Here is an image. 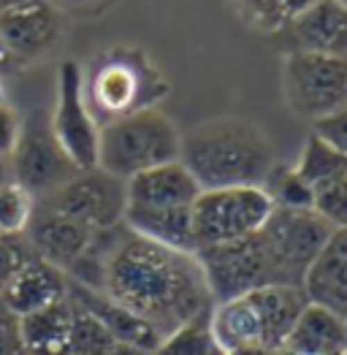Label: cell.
Wrapping results in <instances>:
<instances>
[{
  "label": "cell",
  "mask_w": 347,
  "mask_h": 355,
  "mask_svg": "<svg viewBox=\"0 0 347 355\" xmlns=\"http://www.w3.org/2000/svg\"><path fill=\"white\" fill-rule=\"evenodd\" d=\"M282 95L296 117L318 122L347 106V60L290 49L282 58Z\"/></svg>",
  "instance_id": "7"
},
{
  "label": "cell",
  "mask_w": 347,
  "mask_h": 355,
  "mask_svg": "<svg viewBox=\"0 0 347 355\" xmlns=\"http://www.w3.org/2000/svg\"><path fill=\"white\" fill-rule=\"evenodd\" d=\"M271 355H301V353H296V350H290V347H285V345H280V347L271 350Z\"/></svg>",
  "instance_id": "39"
},
{
  "label": "cell",
  "mask_w": 347,
  "mask_h": 355,
  "mask_svg": "<svg viewBox=\"0 0 347 355\" xmlns=\"http://www.w3.org/2000/svg\"><path fill=\"white\" fill-rule=\"evenodd\" d=\"M33 247L28 236H3L0 234V293L8 288V282L14 279V274L33 258Z\"/></svg>",
  "instance_id": "31"
},
{
  "label": "cell",
  "mask_w": 347,
  "mask_h": 355,
  "mask_svg": "<svg viewBox=\"0 0 347 355\" xmlns=\"http://www.w3.org/2000/svg\"><path fill=\"white\" fill-rule=\"evenodd\" d=\"M285 30L296 52L347 60V8L337 0L310 3Z\"/></svg>",
  "instance_id": "14"
},
{
  "label": "cell",
  "mask_w": 347,
  "mask_h": 355,
  "mask_svg": "<svg viewBox=\"0 0 347 355\" xmlns=\"http://www.w3.org/2000/svg\"><path fill=\"white\" fill-rule=\"evenodd\" d=\"M82 92L92 119L103 128L119 117L155 109L169 95V85L144 49L112 46L82 68Z\"/></svg>",
  "instance_id": "3"
},
{
  "label": "cell",
  "mask_w": 347,
  "mask_h": 355,
  "mask_svg": "<svg viewBox=\"0 0 347 355\" xmlns=\"http://www.w3.org/2000/svg\"><path fill=\"white\" fill-rule=\"evenodd\" d=\"M122 223L142 239H149L160 247L176 252L196 255V234H193V207L166 209H136L125 207Z\"/></svg>",
  "instance_id": "19"
},
{
  "label": "cell",
  "mask_w": 347,
  "mask_h": 355,
  "mask_svg": "<svg viewBox=\"0 0 347 355\" xmlns=\"http://www.w3.org/2000/svg\"><path fill=\"white\" fill-rule=\"evenodd\" d=\"M35 207L62 214L90 228L92 234H98V231H109L122 223L128 196H125L122 179L112 177L101 168H90V171H79L76 177L68 179L62 187L52 190L49 196L35 198Z\"/></svg>",
  "instance_id": "9"
},
{
  "label": "cell",
  "mask_w": 347,
  "mask_h": 355,
  "mask_svg": "<svg viewBox=\"0 0 347 355\" xmlns=\"http://www.w3.org/2000/svg\"><path fill=\"white\" fill-rule=\"evenodd\" d=\"M260 187L269 193L271 204L277 209H312V201H315L312 187L296 174L293 166L274 163V168L269 171Z\"/></svg>",
  "instance_id": "27"
},
{
  "label": "cell",
  "mask_w": 347,
  "mask_h": 355,
  "mask_svg": "<svg viewBox=\"0 0 347 355\" xmlns=\"http://www.w3.org/2000/svg\"><path fill=\"white\" fill-rule=\"evenodd\" d=\"M0 355H28L19 331V318L3 301H0Z\"/></svg>",
  "instance_id": "33"
},
{
  "label": "cell",
  "mask_w": 347,
  "mask_h": 355,
  "mask_svg": "<svg viewBox=\"0 0 347 355\" xmlns=\"http://www.w3.org/2000/svg\"><path fill=\"white\" fill-rule=\"evenodd\" d=\"M231 355H271L269 347H260V345H253V347H242V350H236Z\"/></svg>",
  "instance_id": "37"
},
{
  "label": "cell",
  "mask_w": 347,
  "mask_h": 355,
  "mask_svg": "<svg viewBox=\"0 0 347 355\" xmlns=\"http://www.w3.org/2000/svg\"><path fill=\"white\" fill-rule=\"evenodd\" d=\"M312 209L331 228H347V171L315 187Z\"/></svg>",
  "instance_id": "30"
},
{
  "label": "cell",
  "mask_w": 347,
  "mask_h": 355,
  "mask_svg": "<svg viewBox=\"0 0 347 355\" xmlns=\"http://www.w3.org/2000/svg\"><path fill=\"white\" fill-rule=\"evenodd\" d=\"M337 3H339V6H345V8H347V0H337Z\"/></svg>",
  "instance_id": "42"
},
{
  "label": "cell",
  "mask_w": 347,
  "mask_h": 355,
  "mask_svg": "<svg viewBox=\"0 0 347 355\" xmlns=\"http://www.w3.org/2000/svg\"><path fill=\"white\" fill-rule=\"evenodd\" d=\"M25 236H28L33 252L41 261H46L55 268H60L62 274H68L71 266L85 255V250L90 247L95 234L85 225L62 217V214L35 207Z\"/></svg>",
  "instance_id": "15"
},
{
  "label": "cell",
  "mask_w": 347,
  "mask_h": 355,
  "mask_svg": "<svg viewBox=\"0 0 347 355\" xmlns=\"http://www.w3.org/2000/svg\"><path fill=\"white\" fill-rule=\"evenodd\" d=\"M128 207L136 209H166V207H193L201 196L198 182L176 160L158 168L142 171L125 182Z\"/></svg>",
  "instance_id": "17"
},
{
  "label": "cell",
  "mask_w": 347,
  "mask_h": 355,
  "mask_svg": "<svg viewBox=\"0 0 347 355\" xmlns=\"http://www.w3.org/2000/svg\"><path fill=\"white\" fill-rule=\"evenodd\" d=\"M74 326V304L65 296L62 301L19 318V331L28 355H65Z\"/></svg>",
  "instance_id": "23"
},
{
  "label": "cell",
  "mask_w": 347,
  "mask_h": 355,
  "mask_svg": "<svg viewBox=\"0 0 347 355\" xmlns=\"http://www.w3.org/2000/svg\"><path fill=\"white\" fill-rule=\"evenodd\" d=\"M62 19L52 0H33L0 14V35L17 60L46 55L60 41Z\"/></svg>",
  "instance_id": "12"
},
{
  "label": "cell",
  "mask_w": 347,
  "mask_h": 355,
  "mask_svg": "<svg viewBox=\"0 0 347 355\" xmlns=\"http://www.w3.org/2000/svg\"><path fill=\"white\" fill-rule=\"evenodd\" d=\"M52 133L62 152L74 160L79 171L98 168V136L101 125L92 119L82 92V65L65 60L58 71V101L49 114Z\"/></svg>",
  "instance_id": "10"
},
{
  "label": "cell",
  "mask_w": 347,
  "mask_h": 355,
  "mask_svg": "<svg viewBox=\"0 0 347 355\" xmlns=\"http://www.w3.org/2000/svg\"><path fill=\"white\" fill-rule=\"evenodd\" d=\"M0 103H8V98H6V87H3V79H0Z\"/></svg>",
  "instance_id": "41"
},
{
  "label": "cell",
  "mask_w": 347,
  "mask_h": 355,
  "mask_svg": "<svg viewBox=\"0 0 347 355\" xmlns=\"http://www.w3.org/2000/svg\"><path fill=\"white\" fill-rule=\"evenodd\" d=\"M65 277L106 293L163 339L179 326L209 315L214 304L196 255L136 236L125 223L98 231Z\"/></svg>",
  "instance_id": "1"
},
{
  "label": "cell",
  "mask_w": 347,
  "mask_h": 355,
  "mask_svg": "<svg viewBox=\"0 0 347 355\" xmlns=\"http://www.w3.org/2000/svg\"><path fill=\"white\" fill-rule=\"evenodd\" d=\"M331 228L315 209H277L258 231L260 250L269 268V285L301 288L307 268L318 258Z\"/></svg>",
  "instance_id": "5"
},
{
  "label": "cell",
  "mask_w": 347,
  "mask_h": 355,
  "mask_svg": "<svg viewBox=\"0 0 347 355\" xmlns=\"http://www.w3.org/2000/svg\"><path fill=\"white\" fill-rule=\"evenodd\" d=\"M179 163L201 190L260 187L274 168V147L253 119L220 117L182 136Z\"/></svg>",
  "instance_id": "2"
},
{
  "label": "cell",
  "mask_w": 347,
  "mask_h": 355,
  "mask_svg": "<svg viewBox=\"0 0 347 355\" xmlns=\"http://www.w3.org/2000/svg\"><path fill=\"white\" fill-rule=\"evenodd\" d=\"M68 298L79 309H85L87 315H92L101 326L115 336L117 342H122V345H128V347H133L139 353L155 355V350L163 342V336L149 326L146 320H142L139 315H133L130 309H125L122 304L112 301L101 291H92V288H85V285L68 279Z\"/></svg>",
  "instance_id": "13"
},
{
  "label": "cell",
  "mask_w": 347,
  "mask_h": 355,
  "mask_svg": "<svg viewBox=\"0 0 347 355\" xmlns=\"http://www.w3.org/2000/svg\"><path fill=\"white\" fill-rule=\"evenodd\" d=\"M155 355H223L214 336H212V328H209V315L196 318L185 326H179L176 331H171L160 347L155 350Z\"/></svg>",
  "instance_id": "28"
},
{
  "label": "cell",
  "mask_w": 347,
  "mask_h": 355,
  "mask_svg": "<svg viewBox=\"0 0 347 355\" xmlns=\"http://www.w3.org/2000/svg\"><path fill=\"white\" fill-rule=\"evenodd\" d=\"M25 3H33V0H0V14H3V11H11V8H17V6H25Z\"/></svg>",
  "instance_id": "38"
},
{
  "label": "cell",
  "mask_w": 347,
  "mask_h": 355,
  "mask_svg": "<svg viewBox=\"0 0 347 355\" xmlns=\"http://www.w3.org/2000/svg\"><path fill=\"white\" fill-rule=\"evenodd\" d=\"M19 136V117L8 103H0V155L11 157Z\"/></svg>",
  "instance_id": "34"
},
{
  "label": "cell",
  "mask_w": 347,
  "mask_h": 355,
  "mask_svg": "<svg viewBox=\"0 0 347 355\" xmlns=\"http://www.w3.org/2000/svg\"><path fill=\"white\" fill-rule=\"evenodd\" d=\"M337 355H347V347H345V350H339V353H337Z\"/></svg>",
  "instance_id": "43"
},
{
  "label": "cell",
  "mask_w": 347,
  "mask_h": 355,
  "mask_svg": "<svg viewBox=\"0 0 347 355\" xmlns=\"http://www.w3.org/2000/svg\"><path fill=\"white\" fill-rule=\"evenodd\" d=\"M236 14L263 33H277L290 25L296 14H301L315 0H231Z\"/></svg>",
  "instance_id": "26"
},
{
  "label": "cell",
  "mask_w": 347,
  "mask_h": 355,
  "mask_svg": "<svg viewBox=\"0 0 347 355\" xmlns=\"http://www.w3.org/2000/svg\"><path fill=\"white\" fill-rule=\"evenodd\" d=\"M14 182V171H11V157L0 155V187L11 184Z\"/></svg>",
  "instance_id": "36"
},
{
  "label": "cell",
  "mask_w": 347,
  "mask_h": 355,
  "mask_svg": "<svg viewBox=\"0 0 347 355\" xmlns=\"http://www.w3.org/2000/svg\"><path fill=\"white\" fill-rule=\"evenodd\" d=\"M35 209V198L17 182L0 187V234L22 236L28 231L30 217Z\"/></svg>",
  "instance_id": "29"
},
{
  "label": "cell",
  "mask_w": 347,
  "mask_h": 355,
  "mask_svg": "<svg viewBox=\"0 0 347 355\" xmlns=\"http://www.w3.org/2000/svg\"><path fill=\"white\" fill-rule=\"evenodd\" d=\"M312 133H318L323 141H328L347 160V106L328 114V117L318 119L312 125Z\"/></svg>",
  "instance_id": "32"
},
{
  "label": "cell",
  "mask_w": 347,
  "mask_h": 355,
  "mask_svg": "<svg viewBox=\"0 0 347 355\" xmlns=\"http://www.w3.org/2000/svg\"><path fill=\"white\" fill-rule=\"evenodd\" d=\"M182 152V133L158 109H144L119 117L101 128L98 136V168L128 182L130 177L176 163Z\"/></svg>",
  "instance_id": "4"
},
{
  "label": "cell",
  "mask_w": 347,
  "mask_h": 355,
  "mask_svg": "<svg viewBox=\"0 0 347 355\" xmlns=\"http://www.w3.org/2000/svg\"><path fill=\"white\" fill-rule=\"evenodd\" d=\"M17 62H19V60L11 55V49L6 46V41H3V35H0V73H8Z\"/></svg>",
  "instance_id": "35"
},
{
  "label": "cell",
  "mask_w": 347,
  "mask_h": 355,
  "mask_svg": "<svg viewBox=\"0 0 347 355\" xmlns=\"http://www.w3.org/2000/svg\"><path fill=\"white\" fill-rule=\"evenodd\" d=\"M255 309L260 315V326H263V345L269 350L280 347L290 334L293 323L298 320V315L304 312V306L310 304L301 288L293 285H266L250 293Z\"/></svg>",
  "instance_id": "22"
},
{
  "label": "cell",
  "mask_w": 347,
  "mask_h": 355,
  "mask_svg": "<svg viewBox=\"0 0 347 355\" xmlns=\"http://www.w3.org/2000/svg\"><path fill=\"white\" fill-rule=\"evenodd\" d=\"M14 182L22 184L33 198H44L79 174L74 160L62 152L52 133V122L44 109L19 119V136L11 152Z\"/></svg>",
  "instance_id": "8"
},
{
  "label": "cell",
  "mask_w": 347,
  "mask_h": 355,
  "mask_svg": "<svg viewBox=\"0 0 347 355\" xmlns=\"http://www.w3.org/2000/svg\"><path fill=\"white\" fill-rule=\"evenodd\" d=\"M345 326H347V318H345Z\"/></svg>",
  "instance_id": "44"
},
{
  "label": "cell",
  "mask_w": 347,
  "mask_h": 355,
  "mask_svg": "<svg viewBox=\"0 0 347 355\" xmlns=\"http://www.w3.org/2000/svg\"><path fill=\"white\" fill-rule=\"evenodd\" d=\"M74 304V301H71ZM65 355H144L122 342L101 326L92 315L79 309L74 304V326H71V339H68V353Z\"/></svg>",
  "instance_id": "24"
},
{
  "label": "cell",
  "mask_w": 347,
  "mask_h": 355,
  "mask_svg": "<svg viewBox=\"0 0 347 355\" xmlns=\"http://www.w3.org/2000/svg\"><path fill=\"white\" fill-rule=\"evenodd\" d=\"M274 204L263 187H220L201 190L193 204L196 247H214L258 234L271 217ZM196 250V252H198Z\"/></svg>",
  "instance_id": "6"
},
{
  "label": "cell",
  "mask_w": 347,
  "mask_h": 355,
  "mask_svg": "<svg viewBox=\"0 0 347 355\" xmlns=\"http://www.w3.org/2000/svg\"><path fill=\"white\" fill-rule=\"evenodd\" d=\"M68 296V277L52 263L33 255L25 266L14 274L8 288L0 293V301L17 315L25 318L33 312H41L52 304Z\"/></svg>",
  "instance_id": "18"
},
{
  "label": "cell",
  "mask_w": 347,
  "mask_h": 355,
  "mask_svg": "<svg viewBox=\"0 0 347 355\" xmlns=\"http://www.w3.org/2000/svg\"><path fill=\"white\" fill-rule=\"evenodd\" d=\"M196 258L201 263L203 279L214 304L253 293L269 285V268H266L258 234L228 241V244L201 247Z\"/></svg>",
  "instance_id": "11"
},
{
  "label": "cell",
  "mask_w": 347,
  "mask_h": 355,
  "mask_svg": "<svg viewBox=\"0 0 347 355\" xmlns=\"http://www.w3.org/2000/svg\"><path fill=\"white\" fill-rule=\"evenodd\" d=\"M301 291L310 304L347 318V228H337L307 268Z\"/></svg>",
  "instance_id": "16"
},
{
  "label": "cell",
  "mask_w": 347,
  "mask_h": 355,
  "mask_svg": "<svg viewBox=\"0 0 347 355\" xmlns=\"http://www.w3.org/2000/svg\"><path fill=\"white\" fill-rule=\"evenodd\" d=\"M209 328H212V336H214V342H217L223 355H231L236 350H242V347H253V345L266 347L263 345L260 315L250 293L212 304Z\"/></svg>",
  "instance_id": "20"
},
{
  "label": "cell",
  "mask_w": 347,
  "mask_h": 355,
  "mask_svg": "<svg viewBox=\"0 0 347 355\" xmlns=\"http://www.w3.org/2000/svg\"><path fill=\"white\" fill-rule=\"evenodd\" d=\"M60 3H65V6H87V3H92V0H60Z\"/></svg>",
  "instance_id": "40"
},
{
  "label": "cell",
  "mask_w": 347,
  "mask_h": 355,
  "mask_svg": "<svg viewBox=\"0 0 347 355\" xmlns=\"http://www.w3.org/2000/svg\"><path fill=\"white\" fill-rule=\"evenodd\" d=\"M285 347L301 355H334L347 347L345 318L318 304H307L290 334L282 342Z\"/></svg>",
  "instance_id": "21"
},
{
  "label": "cell",
  "mask_w": 347,
  "mask_h": 355,
  "mask_svg": "<svg viewBox=\"0 0 347 355\" xmlns=\"http://www.w3.org/2000/svg\"><path fill=\"white\" fill-rule=\"evenodd\" d=\"M293 168H296L298 177L312 187V193H315V187L331 182V179H337L339 174H345L347 160L328 141H323L318 133H310L307 141H304L301 155H298V160L293 163Z\"/></svg>",
  "instance_id": "25"
}]
</instances>
